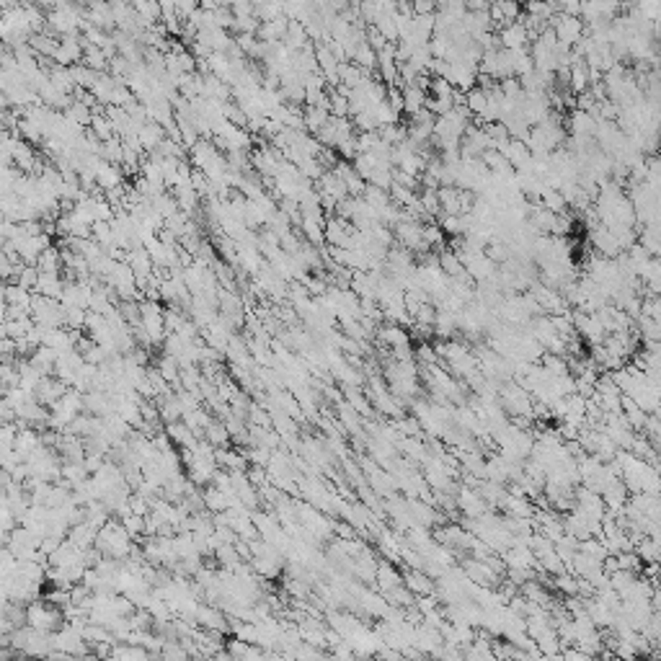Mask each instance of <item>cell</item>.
I'll return each instance as SVG.
<instances>
[{
    "instance_id": "6da1fadb",
    "label": "cell",
    "mask_w": 661,
    "mask_h": 661,
    "mask_svg": "<svg viewBox=\"0 0 661 661\" xmlns=\"http://www.w3.org/2000/svg\"><path fill=\"white\" fill-rule=\"evenodd\" d=\"M23 615H26V626L34 628V630H42V633H58L60 628L65 626V615L62 610H58L52 602H39V599H31L29 607L23 610Z\"/></svg>"
},
{
    "instance_id": "7a4b0ae2",
    "label": "cell",
    "mask_w": 661,
    "mask_h": 661,
    "mask_svg": "<svg viewBox=\"0 0 661 661\" xmlns=\"http://www.w3.org/2000/svg\"><path fill=\"white\" fill-rule=\"evenodd\" d=\"M65 390H67V388H65L62 380H50V377L44 375L42 380H39V385L34 388V398L42 405H55L65 395Z\"/></svg>"
},
{
    "instance_id": "3957f363",
    "label": "cell",
    "mask_w": 661,
    "mask_h": 661,
    "mask_svg": "<svg viewBox=\"0 0 661 661\" xmlns=\"http://www.w3.org/2000/svg\"><path fill=\"white\" fill-rule=\"evenodd\" d=\"M498 42L504 44V50H519V47H527L530 31L525 29V23L522 21H512V23H506V26H501Z\"/></svg>"
},
{
    "instance_id": "277c9868",
    "label": "cell",
    "mask_w": 661,
    "mask_h": 661,
    "mask_svg": "<svg viewBox=\"0 0 661 661\" xmlns=\"http://www.w3.org/2000/svg\"><path fill=\"white\" fill-rule=\"evenodd\" d=\"M52 58L58 60L60 65H72L78 62V60H83V44L75 39V36H65L62 42H58V50H55V55Z\"/></svg>"
},
{
    "instance_id": "5b68a950",
    "label": "cell",
    "mask_w": 661,
    "mask_h": 661,
    "mask_svg": "<svg viewBox=\"0 0 661 661\" xmlns=\"http://www.w3.org/2000/svg\"><path fill=\"white\" fill-rule=\"evenodd\" d=\"M36 295H44V297H52V300H60L62 297V290H65V282L60 274H50V271H39V277H36Z\"/></svg>"
},
{
    "instance_id": "8992f818",
    "label": "cell",
    "mask_w": 661,
    "mask_h": 661,
    "mask_svg": "<svg viewBox=\"0 0 661 661\" xmlns=\"http://www.w3.org/2000/svg\"><path fill=\"white\" fill-rule=\"evenodd\" d=\"M36 269L50 271V274H60V269H62V251H58L55 246H47V248L39 253V258H36Z\"/></svg>"
},
{
    "instance_id": "52a82bcc",
    "label": "cell",
    "mask_w": 661,
    "mask_h": 661,
    "mask_svg": "<svg viewBox=\"0 0 661 661\" xmlns=\"http://www.w3.org/2000/svg\"><path fill=\"white\" fill-rule=\"evenodd\" d=\"M31 290H26V287H21L18 282L16 285H6V302L8 307H23V310H29L31 307Z\"/></svg>"
},
{
    "instance_id": "ba28073f",
    "label": "cell",
    "mask_w": 661,
    "mask_h": 661,
    "mask_svg": "<svg viewBox=\"0 0 661 661\" xmlns=\"http://www.w3.org/2000/svg\"><path fill=\"white\" fill-rule=\"evenodd\" d=\"M93 124V132H96V140H111L114 137V124H111V119L109 116H93L91 119Z\"/></svg>"
},
{
    "instance_id": "9c48e42d",
    "label": "cell",
    "mask_w": 661,
    "mask_h": 661,
    "mask_svg": "<svg viewBox=\"0 0 661 661\" xmlns=\"http://www.w3.org/2000/svg\"><path fill=\"white\" fill-rule=\"evenodd\" d=\"M173 8L178 16H192L197 11V0H173Z\"/></svg>"
},
{
    "instance_id": "30bf717a",
    "label": "cell",
    "mask_w": 661,
    "mask_h": 661,
    "mask_svg": "<svg viewBox=\"0 0 661 661\" xmlns=\"http://www.w3.org/2000/svg\"><path fill=\"white\" fill-rule=\"evenodd\" d=\"M3 395H6V385L0 383V398H3Z\"/></svg>"
}]
</instances>
